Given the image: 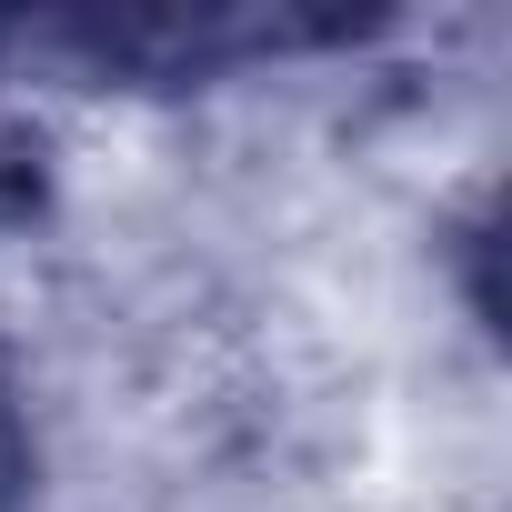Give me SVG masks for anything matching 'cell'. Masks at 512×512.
I'll return each instance as SVG.
<instances>
[{"mask_svg":"<svg viewBox=\"0 0 512 512\" xmlns=\"http://www.w3.org/2000/svg\"><path fill=\"white\" fill-rule=\"evenodd\" d=\"M31 472H41V432H31L21 372L0 362V512H21V502H31Z\"/></svg>","mask_w":512,"mask_h":512,"instance_id":"cell-1","label":"cell"}]
</instances>
